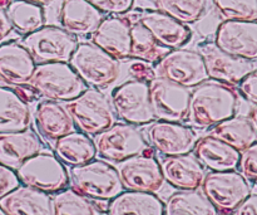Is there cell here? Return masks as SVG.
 <instances>
[{"label":"cell","mask_w":257,"mask_h":215,"mask_svg":"<svg viewBox=\"0 0 257 215\" xmlns=\"http://www.w3.org/2000/svg\"><path fill=\"white\" fill-rule=\"evenodd\" d=\"M236 215H257V194H250L235 210Z\"/></svg>","instance_id":"cell-41"},{"label":"cell","mask_w":257,"mask_h":215,"mask_svg":"<svg viewBox=\"0 0 257 215\" xmlns=\"http://www.w3.org/2000/svg\"><path fill=\"white\" fill-rule=\"evenodd\" d=\"M130 73L132 77H135L137 81H142V82L150 83L153 78L156 77L155 69L151 68V65L148 64V62L145 60H140L132 63L130 65Z\"/></svg>","instance_id":"cell-40"},{"label":"cell","mask_w":257,"mask_h":215,"mask_svg":"<svg viewBox=\"0 0 257 215\" xmlns=\"http://www.w3.org/2000/svg\"><path fill=\"white\" fill-rule=\"evenodd\" d=\"M20 183L44 193H58L69 184L64 164L49 153H38L15 170Z\"/></svg>","instance_id":"cell-6"},{"label":"cell","mask_w":257,"mask_h":215,"mask_svg":"<svg viewBox=\"0 0 257 215\" xmlns=\"http://www.w3.org/2000/svg\"><path fill=\"white\" fill-rule=\"evenodd\" d=\"M211 135L228 144L240 153L257 141V135L250 120L236 116L213 126Z\"/></svg>","instance_id":"cell-29"},{"label":"cell","mask_w":257,"mask_h":215,"mask_svg":"<svg viewBox=\"0 0 257 215\" xmlns=\"http://www.w3.org/2000/svg\"><path fill=\"white\" fill-rule=\"evenodd\" d=\"M238 91L241 96L247 102L257 106V70H252L248 73L240 83H238Z\"/></svg>","instance_id":"cell-38"},{"label":"cell","mask_w":257,"mask_h":215,"mask_svg":"<svg viewBox=\"0 0 257 215\" xmlns=\"http://www.w3.org/2000/svg\"><path fill=\"white\" fill-rule=\"evenodd\" d=\"M161 170L166 183L180 190H197L206 175L202 164L191 154L166 156Z\"/></svg>","instance_id":"cell-19"},{"label":"cell","mask_w":257,"mask_h":215,"mask_svg":"<svg viewBox=\"0 0 257 215\" xmlns=\"http://www.w3.org/2000/svg\"><path fill=\"white\" fill-rule=\"evenodd\" d=\"M0 215H8L7 213H5V211L4 210H3V209L2 208H0Z\"/></svg>","instance_id":"cell-45"},{"label":"cell","mask_w":257,"mask_h":215,"mask_svg":"<svg viewBox=\"0 0 257 215\" xmlns=\"http://www.w3.org/2000/svg\"><path fill=\"white\" fill-rule=\"evenodd\" d=\"M25 2H29V3H34V4L40 5V7H44V5H49L52 4L54 0H25Z\"/></svg>","instance_id":"cell-44"},{"label":"cell","mask_w":257,"mask_h":215,"mask_svg":"<svg viewBox=\"0 0 257 215\" xmlns=\"http://www.w3.org/2000/svg\"><path fill=\"white\" fill-rule=\"evenodd\" d=\"M102 20L103 13L88 0H63L60 5V25L74 37L93 34Z\"/></svg>","instance_id":"cell-21"},{"label":"cell","mask_w":257,"mask_h":215,"mask_svg":"<svg viewBox=\"0 0 257 215\" xmlns=\"http://www.w3.org/2000/svg\"><path fill=\"white\" fill-rule=\"evenodd\" d=\"M158 10L182 24H193L203 17L207 0H156Z\"/></svg>","instance_id":"cell-34"},{"label":"cell","mask_w":257,"mask_h":215,"mask_svg":"<svg viewBox=\"0 0 257 215\" xmlns=\"http://www.w3.org/2000/svg\"><path fill=\"white\" fill-rule=\"evenodd\" d=\"M103 14L122 15L132 9L135 0H88Z\"/></svg>","instance_id":"cell-37"},{"label":"cell","mask_w":257,"mask_h":215,"mask_svg":"<svg viewBox=\"0 0 257 215\" xmlns=\"http://www.w3.org/2000/svg\"><path fill=\"white\" fill-rule=\"evenodd\" d=\"M200 53L205 60L208 78L225 85H238L248 73L255 70L252 60L228 54L215 43L202 44Z\"/></svg>","instance_id":"cell-15"},{"label":"cell","mask_w":257,"mask_h":215,"mask_svg":"<svg viewBox=\"0 0 257 215\" xmlns=\"http://www.w3.org/2000/svg\"><path fill=\"white\" fill-rule=\"evenodd\" d=\"M30 125V108L18 91L0 87V133L19 132Z\"/></svg>","instance_id":"cell-26"},{"label":"cell","mask_w":257,"mask_h":215,"mask_svg":"<svg viewBox=\"0 0 257 215\" xmlns=\"http://www.w3.org/2000/svg\"><path fill=\"white\" fill-rule=\"evenodd\" d=\"M221 50L243 59H257V20H225L216 30Z\"/></svg>","instance_id":"cell-14"},{"label":"cell","mask_w":257,"mask_h":215,"mask_svg":"<svg viewBox=\"0 0 257 215\" xmlns=\"http://www.w3.org/2000/svg\"><path fill=\"white\" fill-rule=\"evenodd\" d=\"M53 215H102L94 203L74 189L58 191L52 199Z\"/></svg>","instance_id":"cell-33"},{"label":"cell","mask_w":257,"mask_h":215,"mask_svg":"<svg viewBox=\"0 0 257 215\" xmlns=\"http://www.w3.org/2000/svg\"><path fill=\"white\" fill-rule=\"evenodd\" d=\"M237 103V93L231 86L207 80L191 91L186 120L193 127H211L233 117Z\"/></svg>","instance_id":"cell-1"},{"label":"cell","mask_w":257,"mask_h":215,"mask_svg":"<svg viewBox=\"0 0 257 215\" xmlns=\"http://www.w3.org/2000/svg\"><path fill=\"white\" fill-rule=\"evenodd\" d=\"M131 27L132 23L122 17L103 18L92 34V43L114 57L125 59L131 55Z\"/></svg>","instance_id":"cell-18"},{"label":"cell","mask_w":257,"mask_h":215,"mask_svg":"<svg viewBox=\"0 0 257 215\" xmlns=\"http://www.w3.org/2000/svg\"><path fill=\"white\" fill-rule=\"evenodd\" d=\"M12 27L20 34H29L42 28L45 23L44 9L40 5L25 0H13L5 8Z\"/></svg>","instance_id":"cell-31"},{"label":"cell","mask_w":257,"mask_h":215,"mask_svg":"<svg viewBox=\"0 0 257 215\" xmlns=\"http://www.w3.org/2000/svg\"><path fill=\"white\" fill-rule=\"evenodd\" d=\"M156 77L192 88L208 80L205 60L200 52L190 49H171L157 62Z\"/></svg>","instance_id":"cell-10"},{"label":"cell","mask_w":257,"mask_h":215,"mask_svg":"<svg viewBox=\"0 0 257 215\" xmlns=\"http://www.w3.org/2000/svg\"><path fill=\"white\" fill-rule=\"evenodd\" d=\"M84 85L92 88H108L120 75V63L93 43H78L69 62Z\"/></svg>","instance_id":"cell-3"},{"label":"cell","mask_w":257,"mask_h":215,"mask_svg":"<svg viewBox=\"0 0 257 215\" xmlns=\"http://www.w3.org/2000/svg\"><path fill=\"white\" fill-rule=\"evenodd\" d=\"M0 208L8 215H53L49 194L25 185L3 196Z\"/></svg>","instance_id":"cell-23"},{"label":"cell","mask_w":257,"mask_h":215,"mask_svg":"<svg viewBox=\"0 0 257 215\" xmlns=\"http://www.w3.org/2000/svg\"><path fill=\"white\" fill-rule=\"evenodd\" d=\"M138 22L147 28L157 43L167 49H177L190 42L191 33L187 25L182 24L161 10H147Z\"/></svg>","instance_id":"cell-20"},{"label":"cell","mask_w":257,"mask_h":215,"mask_svg":"<svg viewBox=\"0 0 257 215\" xmlns=\"http://www.w3.org/2000/svg\"><path fill=\"white\" fill-rule=\"evenodd\" d=\"M170 49L162 47L143 27L140 22L132 23L131 27V58L145 60V62H158Z\"/></svg>","instance_id":"cell-32"},{"label":"cell","mask_w":257,"mask_h":215,"mask_svg":"<svg viewBox=\"0 0 257 215\" xmlns=\"http://www.w3.org/2000/svg\"><path fill=\"white\" fill-rule=\"evenodd\" d=\"M40 150L42 142L32 131L0 133V164L12 170H17Z\"/></svg>","instance_id":"cell-24"},{"label":"cell","mask_w":257,"mask_h":215,"mask_svg":"<svg viewBox=\"0 0 257 215\" xmlns=\"http://www.w3.org/2000/svg\"><path fill=\"white\" fill-rule=\"evenodd\" d=\"M35 122L39 132L50 141L58 140L74 131V123L69 112L57 101H42L35 110Z\"/></svg>","instance_id":"cell-25"},{"label":"cell","mask_w":257,"mask_h":215,"mask_svg":"<svg viewBox=\"0 0 257 215\" xmlns=\"http://www.w3.org/2000/svg\"><path fill=\"white\" fill-rule=\"evenodd\" d=\"M248 120H250L251 125H252L253 130H255L257 135V106H253V107L251 108L250 113H248Z\"/></svg>","instance_id":"cell-43"},{"label":"cell","mask_w":257,"mask_h":215,"mask_svg":"<svg viewBox=\"0 0 257 215\" xmlns=\"http://www.w3.org/2000/svg\"><path fill=\"white\" fill-rule=\"evenodd\" d=\"M95 153L112 163H120L140 155L148 148L142 132L131 123H113L107 130L95 135Z\"/></svg>","instance_id":"cell-9"},{"label":"cell","mask_w":257,"mask_h":215,"mask_svg":"<svg viewBox=\"0 0 257 215\" xmlns=\"http://www.w3.org/2000/svg\"><path fill=\"white\" fill-rule=\"evenodd\" d=\"M165 215H217V210L202 191L181 190L167 199Z\"/></svg>","instance_id":"cell-30"},{"label":"cell","mask_w":257,"mask_h":215,"mask_svg":"<svg viewBox=\"0 0 257 215\" xmlns=\"http://www.w3.org/2000/svg\"><path fill=\"white\" fill-rule=\"evenodd\" d=\"M13 27L10 23L9 18H8L7 10L3 5H0V43L12 33Z\"/></svg>","instance_id":"cell-42"},{"label":"cell","mask_w":257,"mask_h":215,"mask_svg":"<svg viewBox=\"0 0 257 215\" xmlns=\"http://www.w3.org/2000/svg\"><path fill=\"white\" fill-rule=\"evenodd\" d=\"M20 180L17 173L12 169L0 164V199L20 186Z\"/></svg>","instance_id":"cell-39"},{"label":"cell","mask_w":257,"mask_h":215,"mask_svg":"<svg viewBox=\"0 0 257 215\" xmlns=\"http://www.w3.org/2000/svg\"><path fill=\"white\" fill-rule=\"evenodd\" d=\"M117 171L123 188L131 191L156 194L166 183L161 164L153 156L146 154L120 161Z\"/></svg>","instance_id":"cell-13"},{"label":"cell","mask_w":257,"mask_h":215,"mask_svg":"<svg viewBox=\"0 0 257 215\" xmlns=\"http://www.w3.org/2000/svg\"><path fill=\"white\" fill-rule=\"evenodd\" d=\"M35 65L37 63L22 43L0 44V82L15 87L29 86Z\"/></svg>","instance_id":"cell-17"},{"label":"cell","mask_w":257,"mask_h":215,"mask_svg":"<svg viewBox=\"0 0 257 215\" xmlns=\"http://www.w3.org/2000/svg\"><path fill=\"white\" fill-rule=\"evenodd\" d=\"M226 20H257V0H213Z\"/></svg>","instance_id":"cell-35"},{"label":"cell","mask_w":257,"mask_h":215,"mask_svg":"<svg viewBox=\"0 0 257 215\" xmlns=\"http://www.w3.org/2000/svg\"><path fill=\"white\" fill-rule=\"evenodd\" d=\"M202 194L220 213H233L251 194L248 181L235 170L211 171L201 184Z\"/></svg>","instance_id":"cell-7"},{"label":"cell","mask_w":257,"mask_h":215,"mask_svg":"<svg viewBox=\"0 0 257 215\" xmlns=\"http://www.w3.org/2000/svg\"><path fill=\"white\" fill-rule=\"evenodd\" d=\"M148 141L156 151L165 156L190 154L198 140L195 131L181 122L157 121L147 130Z\"/></svg>","instance_id":"cell-16"},{"label":"cell","mask_w":257,"mask_h":215,"mask_svg":"<svg viewBox=\"0 0 257 215\" xmlns=\"http://www.w3.org/2000/svg\"><path fill=\"white\" fill-rule=\"evenodd\" d=\"M24 45L35 63L69 62L78 45L77 38L62 27L43 25L23 38Z\"/></svg>","instance_id":"cell-8"},{"label":"cell","mask_w":257,"mask_h":215,"mask_svg":"<svg viewBox=\"0 0 257 215\" xmlns=\"http://www.w3.org/2000/svg\"><path fill=\"white\" fill-rule=\"evenodd\" d=\"M54 153L62 163L72 168L89 163L97 155L92 138L78 131H72L55 140Z\"/></svg>","instance_id":"cell-28"},{"label":"cell","mask_w":257,"mask_h":215,"mask_svg":"<svg viewBox=\"0 0 257 215\" xmlns=\"http://www.w3.org/2000/svg\"><path fill=\"white\" fill-rule=\"evenodd\" d=\"M108 215H165V204L157 195L122 191L108 203Z\"/></svg>","instance_id":"cell-27"},{"label":"cell","mask_w":257,"mask_h":215,"mask_svg":"<svg viewBox=\"0 0 257 215\" xmlns=\"http://www.w3.org/2000/svg\"><path fill=\"white\" fill-rule=\"evenodd\" d=\"M112 106L118 117L131 125H147L155 120L147 82L136 80L118 86L112 92Z\"/></svg>","instance_id":"cell-12"},{"label":"cell","mask_w":257,"mask_h":215,"mask_svg":"<svg viewBox=\"0 0 257 215\" xmlns=\"http://www.w3.org/2000/svg\"><path fill=\"white\" fill-rule=\"evenodd\" d=\"M34 92L47 100L68 102L85 90V85L67 62L38 63L29 83Z\"/></svg>","instance_id":"cell-2"},{"label":"cell","mask_w":257,"mask_h":215,"mask_svg":"<svg viewBox=\"0 0 257 215\" xmlns=\"http://www.w3.org/2000/svg\"><path fill=\"white\" fill-rule=\"evenodd\" d=\"M67 110L80 132L95 136L114 123V115L107 97L97 88H88L74 100L68 101Z\"/></svg>","instance_id":"cell-5"},{"label":"cell","mask_w":257,"mask_h":215,"mask_svg":"<svg viewBox=\"0 0 257 215\" xmlns=\"http://www.w3.org/2000/svg\"><path fill=\"white\" fill-rule=\"evenodd\" d=\"M196 159L211 171H228L238 168L241 153L211 133L198 138L193 148Z\"/></svg>","instance_id":"cell-22"},{"label":"cell","mask_w":257,"mask_h":215,"mask_svg":"<svg viewBox=\"0 0 257 215\" xmlns=\"http://www.w3.org/2000/svg\"><path fill=\"white\" fill-rule=\"evenodd\" d=\"M238 168L246 180L257 184V141L241 153Z\"/></svg>","instance_id":"cell-36"},{"label":"cell","mask_w":257,"mask_h":215,"mask_svg":"<svg viewBox=\"0 0 257 215\" xmlns=\"http://www.w3.org/2000/svg\"><path fill=\"white\" fill-rule=\"evenodd\" d=\"M73 189L93 200H112L123 191L118 171L107 161L94 160L69 171Z\"/></svg>","instance_id":"cell-4"},{"label":"cell","mask_w":257,"mask_h":215,"mask_svg":"<svg viewBox=\"0 0 257 215\" xmlns=\"http://www.w3.org/2000/svg\"><path fill=\"white\" fill-rule=\"evenodd\" d=\"M148 87L155 118L168 122H182L186 120L191 97L190 88L161 77L153 78L148 83Z\"/></svg>","instance_id":"cell-11"}]
</instances>
